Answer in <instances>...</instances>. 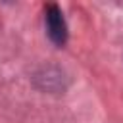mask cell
I'll return each instance as SVG.
<instances>
[{
  "label": "cell",
  "instance_id": "1",
  "mask_svg": "<svg viewBox=\"0 0 123 123\" xmlns=\"http://www.w3.org/2000/svg\"><path fill=\"white\" fill-rule=\"evenodd\" d=\"M44 25H46L48 38L56 46H63L67 40V25H65L62 10L56 4H48L44 8Z\"/></svg>",
  "mask_w": 123,
  "mask_h": 123
}]
</instances>
